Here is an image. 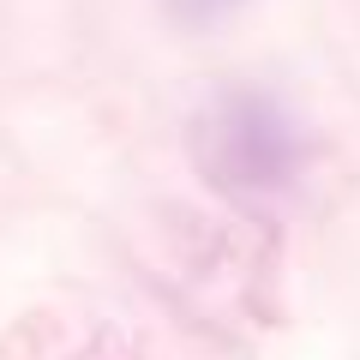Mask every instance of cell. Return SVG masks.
Listing matches in <instances>:
<instances>
[{
    "instance_id": "1",
    "label": "cell",
    "mask_w": 360,
    "mask_h": 360,
    "mask_svg": "<svg viewBox=\"0 0 360 360\" xmlns=\"http://www.w3.org/2000/svg\"><path fill=\"white\" fill-rule=\"evenodd\" d=\"M210 139V174L234 193H288L307 168V139L276 108L270 96L246 90V96H222L217 115L205 120Z\"/></svg>"
},
{
    "instance_id": "2",
    "label": "cell",
    "mask_w": 360,
    "mask_h": 360,
    "mask_svg": "<svg viewBox=\"0 0 360 360\" xmlns=\"http://www.w3.org/2000/svg\"><path fill=\"white\" fill-rule=\"evenodd\" d=\"M234 6H240V0H180V13L198 18V25H205V18H229Z\"/></svg>"
}]
</instances>
